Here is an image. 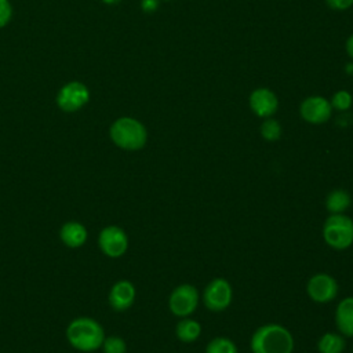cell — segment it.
Here are the masks:
<instances>
[{
	"mask_svg": "<svg viewBox=\"0 0 353 353\" xmlns=\"http://www.w3.org/2000/svg\"><path fill=\"white\" fill-rule=\"evenodd\" d=\"M294 346L291 331L277 323L259 325L250 339L252 353H292Z\"/></svg>",
	"mask_w": 353,
	"mask_h": 353,
	"instance_id": "1",
	"label": "cell"
},
{
	"mask_svg": "<svg viewBox=\"0 0 353 353\" xmlns=\"http://www.w3.org/2000/svg\"><path fill=\"white\" fill-rule=\"evenodd\" d=\"M66 341L69 345L83 353H91L101 349L105 339L103 327L92 317L80 316L66 325Z\"/></svg>",
	"mask_w": 353,
	"mask_h": 353,
	"instance_id": "2",
	"label": "cell"
},
{
	"mask_svg": "<svg viewBox=\"0 0 353 353\" xmlns=\"http://www.w3.org/2000/svg\"><path fill=\"white\" fill-rule=\"evenodd\" d=\"M109 137L117 148L135 152L141 150L146 145L148 130L138 119L123 116L112 123L109 128Z\"/></svg>",
	"mask_w": 353,
	"mask_h": 353,
	"instance_id": "3",
	"label": "cell"
},
{
	"mask_svg": "<svg viewBox=\"0 0 353 353\" xmlns=\"http://www.w3.org/2000/svg\"><path fill=\"white\" fill-rule=\"evenodd\" d=\"M321 233L325 244L332 250H347L353 244V219L346 214H330Z\"/></svg>",
	"mask_w": 353,
	"mask_h": 353,
	"instance_id": "4",
	"label": "cell"
},
{
	"mask_svg": "<svg viewBox=\"0 0 353 353\" xmlns=\"http://www.w3.org/2000/svg\"><path fill=\"white\" fill-rule=\"evenodd\" d=\"M199 301L200 295L197 288L193 284L183 283L171 291L168 296V309L179 319L189 317L197 309Z\"/></svg>",
	"mask_w": 353,
	"mask_h": 353,
	"instance_id": "5",
	"label": "cell"
},
{
	"mask_svg": "<svg viewBox=\"0 0 353 353\" xmlns=\"http://www.w3.org/2000/svg\"><path fill=\"white\" fill-rule=\"evenodd\" d=\"M204 306L211 312H222L228 309L233 299L230 283L223 277L212 279L204 288L201 295Z\"/></svg>",
	"mask_w": 353,
	"mask_h": 353,
	"instance_id": "6",
	"label": "cell"
},
{
	"mask_svg": "<svg viewBox=\"0 0 353 353\" xmlns=\"http://www.w3.org/2000/svg\"><path fill=\"white\" fill-rule=\"evenodd\" d=\"M90 101V91L81 81H69L57 94V106L66 113H73L84 108Z\"/></svg>",
	"mask_w": 353,
	"mask_h": 353,
	"instance_id": "7",
	"label": "cell"
},
{
	"mask_svg": "<svg viewBox=\"0 0 353 353\" xmlns=\"http://www.w3.org/2000/svg\"><path fill=\"white\" fill-rule=\"evenodd\" d=\"M97 241L101 252L109 258H120L128 250V236L125 230L117 225L102 228Z\"/></svg>",
	"mask_w": 353,
	"mask_h": 353,
	"instance_id": "8",
	"label": "cell"
},
{
	"mask_svg": "<svg viewBox=\"0 0 353 353\" xmlns=\"http://www.w3.org/2000/svg\"><path fill=\"white\" fill-rule=\"evenodd\" d=\"M339 285L335 277L327 273L313 274L306 284V292L309 298L316 303H328L338 295Z\"/></svg>",
	"mask_w": 353,
	"mask_h": 353,
	"instance_id": "9",
	"label": "cell"
},
{
	"mask_svg": "<svg viewBox=\"0 0 353 353\" xmlns=\"http://www.w3.org/2000/svg\"><path fill=\"white\" fill-rule=\"evenodd\" d=\"M332 106L330 101L321 95H310L299 105V116L309 124H324L332 116Z\"/></svg>",
	"mask_w": 353,
	"mask_h": 353,
	"instance_id": "10",
	"label": "cell"
},
{
	"mask_svg": "<svg viewBox=\"0 0 353 353\" xmlns=\"http://www.w3.org/2000/svg\"><path fill=\"white\" fill-rule=\"evenodd\" d=\"M248 106L255 116L261 119H268L277 112L279 98L272 90L266 87H259L251 91L248 97Z\"/></svg>",
	"mask_w": 353,
	"mask_h": 353,
	"instance_id": "11",
	"label": "cell"
},
{
	"mask_svg": "<svg viewBox=\"0 0 353 353\" xmlns=\"http://www.w3.org/2000/svg\"><path fill=\"white\" fill-rule=\"evenodd\" d=\"M135 296V285L130 280H119L110 287L108 294V302L113 310L124 312L134 305Z\"/></svg>",
	"mask_w": 353,
	"mask_h": 353,
	"instance_id": "12",
	"label": "cell"
},
{
	"mask_svg": "<svg viewBox=\"0 0 353 353\" xmlns=\"http://www.w3.org/2000/svg\"><path fill=\"white\" fill-rule=\"evenodd\" d=\"M59 239L68 248H80L88 239V230L81 222L68 221L59 229Z\"/></svg>",
	"mask_w": 353,
	"mask_h": 353,
	"instance_id": "13",
	"label": "cell"
},
{
	"mask_svg": "<svg viewBox=\"0 0 353 353\" xmlns=\"http://www.w3.org/2000/svg\"><path fill=\"white\" fill-rule=\"evenodd\" d=\"M335 324L345 338H353V296H346L336 305Z\"/></svg>",
	"mask_w": 353,
	"mask_h": 353,
	"instance_id": "14",
	"label": "cell"
},
{
	"mask_svg": "<svg viewBox=\"0 0 353 353\" xmlns=\"http://www.w3.org/2000/svg\"><path fill=\"white\" fill-rule=\"evenodd\" d=\"M324 205L330 214H345L352 205V197L345 189H334L327 194Z\"/></svg>",
	"mask_w": 353,
	"mask_h": 353,
	"instance_id": "15",
	"label": "cell"
},
{
	"mask_svg": "<svg viewBox=\"0 0 353 353\" xmlns=\"http://www.w3.org/2000/svg\"><path fill=\"white\" fill-rule=\"evenodd\" d=\"M175 335L181 342L192 343L200 338L201 324L197 320L190 319V316L182 317L175 327Z\"/></svg>",
	"mask_w": 353,
	"mask_h": 353,
	"instance_id": "16",
	"label": "cell"
},
{
	"mask_svg": "<svg viewBox=\"0 0 353 353\" xmlns=\"http://www.w3.org/2000/svg\"><path fill=\"white\" fill-rule=\"evenodd\" d=\"M346 347V338L339 332H325L317 341L319 353H342Z\"/></svg>",
	"mask_w": 353,
	"mask_h": 353,
	"instance_id": "17",
	"label": "cell"
},
{
	"mask_svg": "<svg viewBox=\"0 0 353 353\" xmlns=\"http://www.w3.org/2000/svg\"><path fill=\"white\" fill-rule=\"evenodd\" d=\"M204 353H239V350L230 338L215 336L207 343Z\"/></svg>",
	"mask_w": 353,
	"mask_h": 353,
	"instance_id": "18",
	"label": "cell"
},
{
	"mask_svg": "<svg viewBox=\"0 0 353 353\" xmlns=\"http://www.w3.org/2000/svg\"><path fill=\"white\" fill-rule=\"evenodd\" d=\"M259 132L265 141L276 142L280 139L283 128H281V124L276 119L268 117V119H263V121L259 127Z\"/></svg>",
	"mask_w": 353,
	"mask_h": 353,
	"instance_id": "19",
	"label": "cell"
},
{
	"mask_svg": "<svg viewBox=\"0 0 353 353\" xmlns=\"http://www.w3.org/2000/svg\"><path fill=\"white\" fill-rule=\"evenodd\" d=\"M330 103L332 106L334 110H338V112H346L352 108L353 105V97L349 91L346 90H339L336 92H334L332 98L330 99Z\"/></svg>",
	"mask_w": 353,
	"mask_h": 353,
	"instance_id": "20",
	"label": "cell"
},
{
	"mask_svg": "<svg viewBox=\"0 0 353 353\" xmlns=\"http://www.w3.org/2000/svg\"><path fill=\"white\" fill-rule=\"evenodd\" d=\"M102 353H127V343L119 335L105 336L101 345Z\"/></svg>",
	"mask_w": 353,
	"mask_h": 353,
	"instance_id": "21",
	"label": "cell"
},
{
	"mask_svg": "<svg viewBox=\"0 0 353 353\" xmlns=\"http://www.w3.org/2000/svg\"><path fill=\"white\" fill-rule=\"evenodd\" d=\"M12 17V6L10 0H0V29L4 28Z\"/></svg>",
	"mask_w": 353,
	"mask_h": 353,
	"instance_id": "22",
	"label": "cell"
},
{
	"mask_svg": "<svg viewBox=\"0 0 353 353\" xmlns=\"http://www.w3.org/2000/svg\"><path fill=\"white\" fill-rule=\"evenodd\" d=\"M324 1L334 11H345L353 6V0H324Z\"/></svg>",
	"mask_w": 353,
	"mask_h": 353,
	"instance_id": "23",
	"label": "cell"
},
{
	"mask_svg": "<svg viewBox=\"0 0 353 353\" xmlns=\"http://www.w3.org/2000/svg\"><path fill=\"white\" fill-rule=\"evenodd\" d=\"M159 1L160 0H142L141 1V8L145 12H154L159 8Z\"/></svg>",
	"mask_w": 353,
	"mask_h": 353,
	"instance_id": "24",
	"label": "cell"
},
{
	"mask_svg": "<svg viewBox=\"0 0 353 353\" xmlns=\"http://www.w3.org/2000/svg\"><path fill=\"white\" fill-rule=\"evenodd\" d=\"M345 50L349 55V58L353 61V33L346 39V43H345Z\"/></svg>",
	"mask_w": 353,
	"mask_h": 353,
	"instance_id": "25",
	"label": "cell"
},
{
	"mask_svg": "<svg viewBox=\"0 0 353 353\" xmlns=\"http://www.w3.org/2000/svg\"><path fill=\"white\" fill-rule=\"evenodd\" d=\"M345 72H346L349 76H353V61L345 65Z\"/></svg>",
	"mask_w": 353,
	"mask_h": 353,
	"instance_id": "26",
	"label": "cell"
},
{
	"mask_svg": "<svg viewBox=\"0 0 353 353\" xmlns=\"http://www.w3.org/2000/svg\"><path fill=\"white\" fill-rule=\"evenodd\" d=\"M105 4H109V6H113V4H119L121 0H102Z\"/></svg>",
	"mask_w": 353,
	"mask_h": 353,
	"instance_id": "27",
	"label": "cell"
},
{
	"mask_svg": "<svg viewBox=\"0 0 353 353\" xmlns=\"http://www.w3.org/2000/svg\"><path fill=\"white\" fill-rule=\"evenodd\" d=\"M352 352H353V347H352Z\"/></svg>",
	"mask_w": 353,
	"mask_h": 353,
	"instance_id": "28",
	"label": "cell"
},
{
	"mask_svg": "<svg viewBox=\"0 0 353 353\" xmlns=\"http://www.w3.org/2000/svg\"><path fill=\"white\" fill-rule=\"evenodd\" d=\"M165 1H170V0H165Z\"/></svg>",
	"mask_w": 353,
	"mask_h": 353,
	"instance_id": "29",
	"label": "cell"
}]
</instances>
